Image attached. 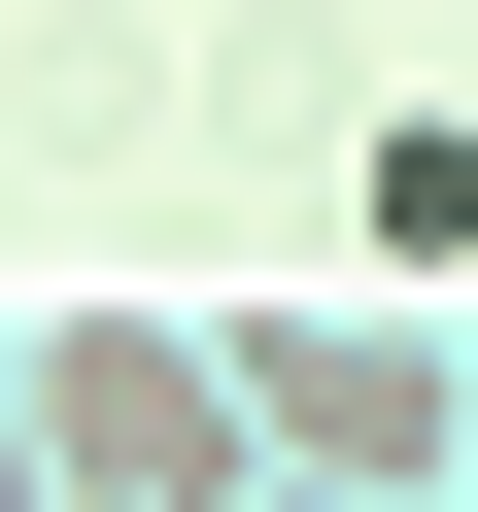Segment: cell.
<instances>
[{
	"label": "cell",
	"mask_w": 478,
	"mask_h": 512,
	"mask_svg": "<svg viewBox=\"0 0 478 512\" xmlns=\"http://www.w3.org/2000/svg\"><path fill=\"white\" fill-rule=\"evenodd\" d=\"M205 342H239V478H342V512H444L478 478L444 308H205Z\"/></svg>",
	"instance_id": "cell-1"
},
{
	"label": "cell",
	"mask_w": 478,
	"mask_h": 512,
	"mask_svg": "<svg viewBox=\"0 0 478 512\" xmlns=\"http://www.w3.org/2000/svg\"><path fill=\"white\" fill-rule=\"evenodd\" d=\"M0 376H35V478H69V512H239V342H205V308L69 274Z\"/></svg>",
	"instance_id": "cell-2"
},
{
	"label": "cell",
	"mask_w": 478,
	"mask_h": 512,
	"mask_svg": "<svg viewBox=\"0 0 478 512\" xmlns=\"http://www.w3.org/2000/svg\"><path fill=\"white\" fill-rule=\"evenodd\" d=\"M342 205H376V274L444 308V239H478V137H444V103H376V137H342Z\"/></svg>",
	"instance_id": "cell-3"
},
{
	"label": "cell",
	"mask_w": 478,
	"mask_h": 512,
	"mask_svg": "<svg viewBox=\"0 0 478 512\" xmlns=\"http://www.w3.org/2000/svg\"><path fill=\"white\" fill-rule=\"evenodd\" d=\"M0 512H69V478H35V376H0Z\"/></svg>",
	"instance_id": "cell-4"
},
{
	"label": "cell",
	"mask_w": 478,
	"mask_h": 512,
	"mask_svg": "<svg viewBox=\"0 0 478 512\" xmlns=\"http://www.w3.org/2000/svg\"><path fill=\"white\" fill-rule=\"evenodd\" d=\"M239 512H342V478H239Z\"/></svg>",
	"instance_id": "cell-5"
}]
</instances>
